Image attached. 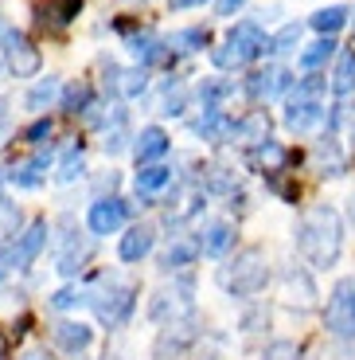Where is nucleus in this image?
<instances>
[{"instance_id":"1","label":"nucleus","mask_w":355,"mask_h":360,"mask_svg":"<svg viewBox=\"0 0 355 360\" xmlns=\"http://www.w3.org/2000/svg\"><path fill=\"white\" fill-rule=\"evenodd\" d=\"M293 239H297V251L309 259V266H316V270L336 266L340 251H344V224H340V216L328 204H316L309 216L297 224Z\"/></svg>"},{"instance_id":"2","label":"nucleus","mask_w":355,"mask_h":360,"mask_svg":"<svg viewBox=\"0 0 355 360\" xmlns=\"http://www.w3.org/2000/svg\"><path fill=\"white\" fill-rule=\"evenodd\" d=\"M266 282H269V262L257 247H246L242 255H234V262H227V266L219 270V286L227 290V294H234V297L262 294Z\"/></svg>"},{"instance_id":"3","label":"nucleus","mask_w":355,"mask_h":360,"mask_svg":"<svg viewBox=\"0 0 355 360\" xmlns=\"http://www.w3.org/2000/svg\"><path fill=\"white\" fill-rule=\"evenodd\" d=\"M266 51H269V36L254 24V20H242V24L231 27L227 44L215 47L211 59H215V67H219V71H234V67L254 63L257 55H266Z\"/></svg>"},{"instance_id":"4","label":"nucleus","mask_w":355,"mask_h":360,"mask_svg":"<svg viewBox=\"0 0 355 360\" xmlns=\"http://www.w3.org/2000/svg\"><path fill=\"white\" fill-rule=\"evenodd\" d=\"M324 325L340 341H355V274L340 278L328 294V309H324Z\"/></svg>"},{"instance_id":"5","label":"nucleus","mask_w":355,"mask_h":360,"mask_svg":"<svg viewBox=\"0 0 355 360\" xmlns=\"http://www.w3.org/2000/svg\"><path fill=\"white\" fill-rule=\"evenodd\" d=\"M133 306H137V290L125 286V282H109V286L94 297V309H98V317L106 325H125L129 314H133Z\"/></svg>"},{"instance_id":"6","label":"nucleus","mask_w":355,"mask_h":360,"mask_svg":"<svg viewBox=\"0 0 355 360\" xmlns=\"http://www.w3.org/2000/svg\"><path fill=\"white\" fill-rule=\"evenodd\" d=\"M4 63L12 67L16 79H32V75H39V67H43V55H39V47L32 44L24 32H8V36H4Z\"/></svg>"},{"instance_id":"7","label":"nucleus","mask_w":355,"mask_h":360,"mask_svg":"<svg viewBox=\"0 0 355 360\" xmlns=\"http://www.w3.org/2000/svg\"><path fill=\"white\" fill-rule=\"evenodd\" d=\"M125 216H129V204H125V200L102 196V200L90 204L86 224H90V231H94V235H114V231H121V227H125Z\"/></svg>"},{"instance_id":"8","label":"nucleus","mask_w":355,"mask_h":360,"mask_svg":"<svg viewBox=\"0 0 355 360\" xmlns=\"http://www.w3.org/2000/svg\"><path fill=\"white\" fill-rule=\"evenodd\" d=\"M47 243V224L39 219V224H32L24 235H16V243H12V251L4 255V262H12L16 270H27L32 262L39 259V251H43Z\"/></svg>"},{"instance_id":"9","label":"nucleus","mask_w":355,"mask_h":360,"mask_svg":"<svg viewBox=\"0 0 355 360\" xmlns=\"http://www.w3.org/2000/svg\"><path fill=\"white\" fill-rule=\"evenodd\" d=\"M152 243H156V231H152L149 224H137V227H129V231L121 235V243H117V259H121V262H141L145 255L152 251Z\"/></svg>"},{"instance_id":"10","label":"nucleus","mask_w":355,"mask_h":360,"mask_svg":"<svg viewBox=\"0 0 355 360\" xmlns=\"http://www.w3.org/2000/svg\"><path fill=\"white\" fill-rule=\"evenodd\" d=\"M231 141H242V145H262L269 141V117L266 110H250L246 117H239V122H231Z\"/></svg>"},{"instance_id":"11","label":"nucleus","mask_w":355,"mask_h":360,"mask_svg":"<svg viewBox=\"0 0 355 360\" xmlns=\"http://www.w3.org/2000/svg\"><path fill=\"white\" fill-rule=\"evenodd\" d=\"M199 255H211V259H222V255L234 247V227L222 224V219H215V224L203 227V235H199Z\"/></svg>"},{"instance_id":"12","label":"nucleus","mask_w":355,"mask_h":360,"mask_svg":"<svg viewBox=\"0 0 355 360\" xmlns=\"http://www.w3.org/2000/svg\"><path fill=\"white\" fill-rule=\"evenodd\" d=\"M90 341H94V329L90 325H82V321H59L55 325V345H59L62 352H86L90 349Z\"/></svg>"},{"instance_id":"13","label":"nucleus","mask_w":355,"mask_h":360,"mask_svg":"<svg viewBox=\"0 0 355 360\" xmlns=\"http://www.w3.org/2000/svg\"><path fill=\"white\" fill-rule=\"evenodd\" d=\"M320 117H324V106H320L316 98H289V106H285V126L297 129V134L316 126Z\"/></svg>"},{"instance_id":"14","label":"nucleus","mask_w":355,"mask_h":360,"mask_svg":"<svg viewBox=\"0 0 355 360\" xmlns=\"http://www.w3.org/2000/svg\"><path fill=\"white\" fill-rule=\"evenodd\" d=\"M289 82H293V79H289L285 71H277V67H269V71H254L246 79V94L254 102H262V98H274L277 90H285Z\"/></svg>"},{"instance_id":"15","label":"nucleus","mask_w":355,"mask_h":360,"mask_svg":"<svg viewBox=\"0 0 355 360\" xmlns=\"http://www.w3.org/2000/svg\"><path fill=\"white\" fill-rule=\"evenodd\" d=\"M192 134L203 137V141H222V137L231 134V117L222 114L219 106H203V114L192 122Z\"/></svg>"},{"instance_id":"16","label":"nucleus","mask_w":355,"mask_h":360,"mask_svg":"<svg viewBox=\"0 0 355 360\" xmlns=\"http://www.w3.org/2000/svg\"><path fill=\"white\" fill-rule=\"evenodd\" d=\"M172 149V141H168V134L160 126H149V129H141L137 134V145H133V153H137V161L141 165H149V161H160V157Z\"/></svg>"},{"instance_id":"17","label":"nucleus","mask_w":355,"mask_h":360,"mask_svg":"<svg viewBox=\"0 0 355 360\" xmlns=\"http://www.w3.org/2000/svg\"><path fill=\"white\" fill-rule=\"evenodd\" d=\"M168 184H172V169H164V165H145L137 172V196L141 200H156Z\"/></svg>"},{"instance_id":"18","label":"nucleus","mask_w":355,"mask_h":360,"mask_svg":"<svg viewBox=\"0 0 355 360\" xmlns=\"http://www.w3.org/2000/svg\"><path fill=\"white\" fill-rule=\"evenodd\" d=\"M328 86H332V94H340V98L355 90V51H340L336 55V71H332Z\"/></svg>"},{"instance_id":"19","label":"nucleus","mask_w":355,"mask_h":360,"mask_svg":"<svg viewBox=\"0 0 355 360\" xmlns=\"http://www.w3.org/2000/svg\"><path fill=\"white\" fill-rule=\"evenodd\" d=\"M47 165H51L47 157H32V161L16 165V169H12V184H16V188H39L47 180Z\"/></svg>"},{"instance_id":"20","label":"nucleus","mask_w":355,"mask_h":360,"mask_svg":"<svg viewBox=\"0 0 355 360\" xmlns=\"http://www.w3.org/2000/svg\"><path fill=\"white\" fill-rule=\"evenodd\" d=\"M59 94H62L59 79H51V75H47V79H39L36 86L27 90V98H24V106L32 110V114H39V110H47V106H51L55 98H59Z\"/></svg>"},{"instance_id":"21","label":"nucleus","mask_w":355,"mask_h":360,"mask_svg":"<svg viewBox=\"0 0 355 360\" xmlns=\"http://www.w3.org/2000/svg\"><path fill=\"white\" fill-rule=\"evenodd\" d=\"M196 259H199V247L192 243V239H176V243L164 251L160 266H164V270H184V266H192Z\"/></svg>"},{"instance_id":"22","label":"nucleus","mask_w":355,"mask_h":360,"mask_svg":"<svg viewBox=\"0 0 355 360\" xmlns=\"http://www.w3.org/2000/svg\"><path fill=\"white\" fill-rule=\"evenodd\" d=\"M129 47H133V55L141 59V63H164L168 59V47H164V39H156V36H133L129 39Z\"/></svg>"},{"instance_id":"23","label":"nucleus","mask_w":355,"mask_h":360,"mask_svg":"<svg viewBox=\"0 0 355 360\" xmlns=\"http://www.w3.org/2000/svg\"><path fill=\"white\" fill-rule=\"evenodd\" d=\"M285 286H289V297L293 302H301V309L312 306V297H316V286H312V278L304 274L301 266H293L289 274H285Z\"/></svg>"},{"instance_id":"24","label":"nucleus","mask_w":355,"mask_h":360,"mask_svg":"<svg viewBox=\"0 0 355 360\" xmlns=\"http://www.w3.org/2000/svg\"><path fill=\"white\" fill-rule=\"evenodd\" d=\"M344 24H347V8H344V4H332V8L312 12V27H316L320 36H336Z\"/></svg>"},{"instance_id":"25","label":"nucleus","mask_w":355,"mask_h":360,"mask_svg":"<svg viewBox=\"0 0 355 360\" xmlns=\"http://www.w3.org/2000/svg\"><path fill=\"white\" fill-rule=\"evenodd\" d=\"M332 55H336V39L324 36V39H316V44H309V47L301 51V67H304V71H316V67L328 63Z\"/></svg>"},{"instance_id":"26","label":"nucleus","mask_w":355,"mask_h":360,"mask_svg":"<svg viewBox=\"0 0 355 360\" xmlns=\"http://www.w3.org/2000/svg\"><path fill=\"white\" fill-rule=\"evenodd\" d=\"M86 259H90V243H79V239H71V243H67V251L59 255V274H79Z\"/></svg>"},{"instance_id":"27","label":"nucleus","mask_w":355,"mask_h":360,"mask_svg":"<svg viewBox=\"0 0 355 360\" xmlns=\"http://www.w3.org/2000/svg\"><path fill=\"white\" fill-rule=\"evenodd\" d=\"M62 98V110H71V114H82V110L90 106V98H94V90H90V82H71V86L59 94Z\"/></svg>"},{"instance_id":"28","label":"nucleus","mask_w":355,"mask_h":360,"mask_svg":"<svg viewBox=\"0 0 355 360\" xmlns=\"http://www.w3.org/2000/svg\"><path fill=\"white\" fill-rule=\"evenodd\" d=\"M316 157H320V165H324V176H340V172H344V157H340V145L332 141V137H324V141L316 145Z\"/></svg>"},{"instance_id":"29","label":"nucleus","mask_w":355,"mask_h":360,"mask_svg":"<svg viewBox=\"0 0 355 360\" xmlns=\"http://www.w3.org/2000/svg\"><path fill=\"white\" fill-rule=\"evenodd\" d=\"M207 44V32L203 27H184V32H176L172 39H164V47H176V51H199V47Z\"/></svg>"},{"instance_id":"30","label":"nucleus","mask_w":355,"mask_h":360,"mask_svg":"<svg viewBox=\"0 0 355 360\" xmlns=\"http://www.w3.org/2000/svg\"><path fill=\"white\" fill-rule=\"evenodd\" d=\"M20 224H24V212L16 204H8V200H0V243L20 235Z\"/></svg>"},{"instance_id":"31","label":"nucleus","mask_w":355,"mask_h":360,"mask_svg":"<svg viewBox=\"0 0 355 360\" xmlns=\"http://www.w3.org/2000/svg\"><path fill=\"white\" fill-rule=\"evenodd\" d=\"M79 8H82V0H47L43 4V12L51 16V24H71V20L79 16Z\"/></svg>"},{"instance_id":"32","label":"nucleus","mask_w":355,"mask_h":360,"mask_svg":"<svg viewBox=\"0 0 355 360\" xmlns=\"http://www.w3.org/2000/svg\"><path fill=\"white\" fill-rule=\"evenodd\" d=\"M297 44H301V24H285L281 32H277V36L269 39V51L285 55V51H293Z\"/></svg>"},{"instance_id":"33","label":"nucleus","mask_w":355,"mask_h":360,"mask_svg":"<svg viewBox=\"0 0 355 360\" xmlns=\"http://www.w3.org/2000/svg\"><path fill=\"white\" fill-rule=\"evenodd\" d=\"M254 161L266 165V172H277V165L285 161V149H281V145H274V141H262V145H257V153H254Z\"/></svg>"},{"instance_id":"34","label":"nucleus","mask_w":355,"mask_h":360,"mask_svg":"<svg viewBox=\"0 0 355 360\" xmlns=\"http://www.w3.org/2000/svg\"><path fill=\"white\" fill-rule=\"evenodd\" d=\"M117 79H121V82H117V90L129 94V98H137V94L145 90V82H149V79H145V71H121Z\"/></svg>"},{"instance_id":"35","label":"nucleus","mask_w":355,"mask_h":360,"mask_svg":"<svg viewBox=\"0 0 355 360\" xmlns=\"http://www.w3.org/2000/svg\"><path fill=\"white\" fill-rule=\"evenodd\" d=\"M82 176V149H71L59 165V180H79Z\"/></svg>"},{"instance_id":"36","label":"nucleus","mask_w":355,"mask_h":360,"mask_svg":"<svg viewBox=\"0 0 355 360\" xmlns=\"http://www.w3.org/2000/svg\"><path fill=\"white\" fill-rule=\"evenodd\" d=\"M266 360H301V349L293 341H274L266 349Z\"/></svg>"},{"instance_id":"37","label":"nucleus","mask_w":355,"mask_h":360,"mask_svg":"<svg viewBox=\"0 0 355 360\" xmlns=\"http://www.w3.org/2000/svg\"><path fill=\"white\" fill-rule=\"evenodd\" d=\"M227 94H231V86H227V82H203V86H199V98H203L207 106H215V102L227 98Z\"/></svg>"},{"instance_id":"38","label":"nucleus","mask_w":355,"mask_h":360,"mask_svg":"<svg viewBox=\"0 0 355 360\" xmlns=\"http://www.w3.org/2000/svg\"><path fill=\"white\" fill-rule=\"evenodd\" d=\"M79 302H82V294H79V290H71V286L59 290V294H51V306L55 309H71V306H79Z\"/></svg>"},{"instance_id":"39","label":"nucleus","mask_w":355,"mask_h":360,"mask_svg":"<svg viewBox=\"0 0 355 360\" xmlns=\"http://www.w3.org/2000/svg\"><path fill=\"white\" fill-rule=\"evenodd\" d=\"M47 134H51V122H47V117H39V122H36V126H27V141H32V145H39V141H43V137Z\"/></svg>"},{"instance_id":"40","label":"nucleus","mask_w":355,"mask_h":360,"mask_svg":"<svg viewBox=\"0 0 355 360\" xmlns=\"http://www.w3.org/2000/svg\"><path fill=\"white\" fill-rule=\"evenodd\" d=\"M242 4H246V0H215V12H219V16H231V12H239Z\"/></svg>"},{"instance_id":"41","label":"nucleus","mask_w":355,"mask_h":360,"mask_svg":"<svg viewBox=\"0 0 355 360\" xmlns=\"http://www.w3.org/2000/svg\"><path fill=\"white\" fill-rule=\"evenodd\" d=\"M203 0H168V8H176V12H184V8H199Z\"/></svg>"},{"instance_id":"42","label":"nucleus","mask_w":355,"mask_h":360,"mask_svg":"<svg viewBox=\"0 0 355 360\" xmlns=\"http://www.w3.org/2000/svg\"><path fill=\"white\" fill-rule=\"evenodd\" d=\"M20 360H47V352H43V349H27Z\"/></svg>"},{"instance_id":"43","label":"nucleus","mask_w":355,"mask_h":360,"mask_svg":"<svg viewBox=\"0 0 355 360\" xmlns=\"http://www.w3.org/2000/svg\"><path fill=\"white\" fill-rule=\"evenodd\" d=\"M0 360H8V341L0 337Z\"/></svg>"},{"instance_id":"44","label":"nucleus","mask_w":355,"mask_h":360,"mask_svg":"<svg viewBox=\"0 0 355 360\" xmlns=\"http://www.w3.org/2000/svg\"><path fill=\"white\" fill-rule=\"evenodd\" d=\"M351 219H355V196H351Z\"/></svg>"},{"instance_id":"45","label":"nucleus","mask_w":355,"mask_h":360,"mask_svg":"<svg viewBox=\"0 0 355 360\" xmlns=\"http://www.w3.org/2000/svg\"><path fill=\"white\" fill-rule=\"evenodd\" d=\"M0 282H4V266H0Z\"/></svg>"},{"instance_id":"46","label":"nucleus","mask_w":355,"mask_h":360,"mask_svg":"<svg viewBox=\"0 0 355 360\" xmlns=\"http://www.w3.org/2000/svg\"><path fill=\"white\" fill-rule=\"evenodd\" d=\"M351 141H355V134H351Z\"/></svg>"}]
</instances>
